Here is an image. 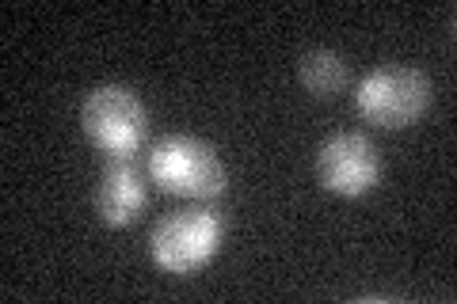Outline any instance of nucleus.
Masks as SVG:
<instances>
[{
  "label": "nucleus",
  "mask_w": 457,
  "mask_h": 304,
  "mask_svg": "<svg viewBox=\"0 0 457 304\" xmlns=\"http://www.w3.org/2000/svg\"><path fill=\"white\" fill-rule=\"evenodd\" d=\"M431 107V80L411 65H378L354 84V111L378 129H408Z\"/></svg>",
  "instance_id": "7ed1b4c3"
},
{
  "label": "nucleus",
  "mask_w": 457,
  "mask_h": 304,
  "mask_svg": "<svg viewBox=\"0 0 457 304\" xmlns=\"http://www.w3.org/2000/svg\"><path fill=\"white\" fill-rule=\"evenodd\" d=\"M145 171L161 191L191 201H218L228 183L221 156L191 134H171L156 141L149 149Z\"/></svg>",
  "instance_id": "f257e3e1"
},
{
  "label": "nucleus",
  "mask_w": 457,
  "mask_h": 304,
  "mask_svg": "<svg viewBox=\"0 0 457 304\" xmlns=\"http://www.w3.org/2000/svg\"><path fill=\"white\" fill-rule=\"evenodd\" d=\"M80 129L111 160L134 156L149 134V111L126 84H99L80 103Z\"/></svg>",
  "instance_id": "20e7f679"
},
{
  "label": "nucleus",
  "mask_w": 457,
  "mask_h": 304,
  "mask_svg": "<svg viewBox=\"0 0 457 304\" xmlns=\"http://www.w3.org/2000/svg\"><path fill=\"white\" fill-rule=\"evenodd\" d=\"M297 77H302L305 92L317 95V99H332L347 88L351 72H347V62L336 53V50H309L302 53V62H297Z\"/></svg>",
  "instance_id": "0eeeda50"
},
{
  "label": "nucleus",
  "mask_w": 457,
  "mask_h": 304,
  "mask_svg": "<svg viewBox=\"0 0 457 304\" xmlns=\"http://www.w3.org/2000/svg\"><path fill=\"white\" fill-rule=\"evenodd\" d=\"M149 201V171L134 164V156H119L104 168L96 186V213L107 228L134 225Z\"/></svg>",
  "instance_id": "423d86ee"
},
{
  "label": "nucleus",
  "mask_w": 457,
  "mask_h": 304,
  "mask_svg": "<svg viewBox=\"0 0 457 304\" xmlns=\"http://www.w3.org/2000/svg\"><path fill=\"white\" fill-rule=\"evenodd\" d=\"M225 221L210 201H195L187 210L168 213L164 221H156L149 236V255L164 274L187 278V274L203 270L221 248Z\"/></svg>",
  "instance_id": "f03ea898"
},
{
  "label": "nucleus",
  "mask_w": 457,
  "mask_h": 304,
  "mask_svg": "<svg viewBox=\"0 0 457 304\" xmlns=\"http://www.w3.org/2000/svg\"><path fill=\"white\" fill-rule=\"evenodd\" d=\"M317 179L328 194L339 198H362L381 179V152L366 134L339 129L324 137L317 149Z\"/></svg>",
  "instance_id": "39448f33"
}]
</instances>
